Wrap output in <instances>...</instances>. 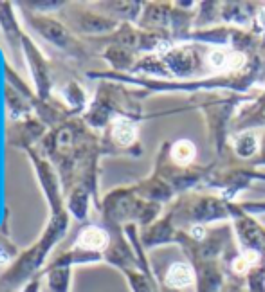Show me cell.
I'll return each mask as SVG.
<instances>
[{
  "mask_svg": "<svg viewBox=\"0 0 265 292\" xmlns=\"http://www.w3.org/2000/svg\"><path fill=\"white\" fill-rule=\"evenodd\" d=\"M71 267H54L49 276V287L53 292H69Z\"/></svg>",
  "mask_w": 265,
  "mask_h": 292,
  "instance_id": "277c9868",
  "label": "cell"
},
{
  "mask_svg": "<svg viewBox=\"0 0 265 292\" xmlns=\"http://www.w3.org/2000/svg\"><path fill=\"white\" fill-rule=\"evenodd\" d=\"M243 62H245V56H243L242 53H231V54H227V65H225V67L238 69V67H242Z\"/></svg>",
  "mask_w": 265,
  "mask_h": 292,
  "instance_id": "ba28073f",
  "label": "cell"
},
{
  "mask_svg": "<svg viewBox=\"0 0 265 292\" xmlns=\"http://www.w3.org/2000/svg\"><path fill=\"white\" fill-rule=\"evenodd\" d=\"M171 157H173V161L180 162V164H186V162H189L195 157V146L186 139L179 141L171 150Z\"/></svg>",
  "mask_w": 265,
  "mask_h": 292,
  "instance_id": "5b68a950",
  "label": "cell"
},
{
  "mask_svg": "<svg viewBox=\"0 0 265 292\" xmlns=\"http://www.w3.org/2000/svg\"><path fill=\"white\" fill-rule=\"evenodd\" d=\"M24 292H38V278L33 279L31 283L26 287V290H24Z\"/></svg>",
  "mask_w": 265,
  "mask_h": 292,
  "instance_id": "9c48e42d",
  "label": "cell"
},
{
  "mask_svg": "<svg viewBox=\"0 0 265 292\" xmlns=\"http://www.w3.org/2000/svg\"><path fill=\"white\" fill-rule=\"evenodd\" d=\"M166 281H168V285L177 287V288L188 287V285L193 281V270L189 269L188 265H184V263H177V265H173L168 270Z\"/></svg>",
  "mask_w": 265,
  "mask_h": 292,
  "instance_id": "7a4b0ae2",
  "label": "cell"
},
{
  "mask_svg": "<svg viewBox=\"0 0 265 292\" xmlns=\"http://www.w3.org/2000/svg\"><path fill=\"white\" fill-rule=\"evenodd\" d=\"M135 134H137L135 126L132 125L130 121H126V119H119V121H116V125H114V130H112L114 139L119 144H123V146H128V144L134 143Z\"/></svg>",
  "mask_w": 265,
  "mask_h": 292,
  "instance_id": "3957f363",
  "label": "cell"
},
{
  "mask_svg": "<svg viewBox=\"0 0 265 292\" xmlns=\"http://www.w3.org/2000/svg\"><path fill=\"white\" fill-rule=\"evenodd\" d=\"M209 63L216 69H224L227 65V53H224V51H213L209 54Z\"/></svg>",
  "mask_w": 265,
  "mask_h": 292,
  "instance_id": "52a82bcc",
  "label": "cell"
},
{
  "mask_svg": "<svg viewBox=\"0 0 265 292\" xmlns=\"http://www.w3.org/2000/svg\"><path fill=\"white\" fill-rule=\"evenodd\" d=\"M193 233H195V234H197V238H202V234H204V231H202V229H200V227H195V229H193Z\"/></svg>",
  "mask_w": 265,
  "mask_h": 292,
  "instance_id": "30bf717a",
  "label": "cell"
},
{
  "mask_svg": "<svg viewBox=\"0 0 265 292\" xmlns=\"http://www.w3.org/2000/svg\"><path fill=\"white\" fill-rule=\"evenodd\" d=\"M108 236L103 229H99L96 225H89L85 229L78 234L76 240V247L83 249V251H101V249L107 247Z\"/></svg>",
  "mask_w": 265,
  "mask_h": 292,
  "instance_id": "6da1fadb",
  "label": "cell"
},
{
  "mask_svg": "<svg viewBox=\"0 0 265 292\" xmlns=\"http://www.w3.org/2000/svg\"><path fill=\"white\" fill-rule=\"evenodd\" d=\"M258 260V256L254 254V252H247V254H243L242 258H238V260L234 261V270L236 272H245V270L249 269V265H251L252 261H256Z\"/></svg>",
  "mask_w": 265,
  "mask_h": 292,
  "instance_id": "8992f818",
  "label": "cell"
}]
</instances>
